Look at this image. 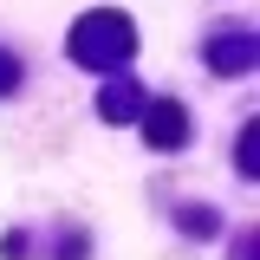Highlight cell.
I'll return each instance as SVG.
<instances>
[{
	"label": "cell",
	"instance_id": "cell-1",
	"mask_svg": "<svg viewBox=\"0 0 260 260\" xmlns=\"http://www.w3.org/2000/svg\"><path fill=\"white\" fill-rule=\"evenodd\" d=\"M65 52L78 65H91V72H111V65H124L130 52H137V32H130L124 13H85L78 26H72V39H65Z\"/></svg>",
	"mask_w": 260,
	"mask_h": 260
},
{
	"label": "cell",
	"instance_id": "cell-6",
	"mask_svg": "<svg viewBox=\"0 0 260 260\" xmlns=\"http://www.w3.org/2000/svg\"><path fill=\"white\" fill-rule=\"evenodd\" d=\"M182 228H189V234H215V215H208V208H182Z\"/></svg>",
	"mask_w": 260,
	"mask_h": 260
},
{
	"label": "cell",
	"instance_id": "cell-2",
	"mask_svg": "<svg viewBox=\"0 0 260 260\" xmlns=\"http://www.w3.org/2000/svg\"><path fill=\"white\" fill-rule=\"evenodd\" d=\"M137 117H143V143H150V150H182V143H189V111H182L176 98L143 104Z\"/></svg>",
	"mask_w": 260,
	"mask_h": 260
},
{
	"label": "cell",
	"instance_id": "cell-5",
	"mask_svg": "<svg viewBox=\"0 0 260 260\" xmlns=\"http://www.w3.org/2000/svg\"><path fill=\"white\" fill-rule=\"evenodd\" d=\"M234 162H241V176H260V124L241 130V150H234Z\"/></svg>",
	"mask_w": 260,
	"mask_h": 260
},
{
	"label": "cell",
	"instance_id": "cell-3",
	"mask_svg": "<svg viewBox=\"0 0 260 260\" xmlns=\"http://www.w3.org/2000/svg\"><path fill=\"white\" fill-rule=\"evenodd\" d=\"M208 65L228 72V78H241V72L254 65V32H221V39H208Z\"/></svg>",
	"mask_w": 260,
	"mask_h": 260
},
{
	"label": "cell",
	"instance_id": "cell-7",
	"mask_svg": "<svg viewBox=\"0 0 260 260\" xmlns=\"http://www.w3.org/2000/svg\"><path fill=\"white\" fill-rule=\"evenodd\" d=\"M13 85H20V59H13V52H0V91H13Z\"/></svg>",
	"mask_w": 260,
	"mask_h": 260
},
{
	"label": "cell",
	"instance_id": "cell-4",
	"mask_svg": "<svg viewBox=\"0 0 260 260\" xmlns=\"http://www.w3.org/2000/svg\"><path fill=\"white\" fill-rule=\"evenodd\" d=\"M98 111H104L111 124H124V117H137V111H143V91H137L130 78H111V85L98 91Z\"/></svg>",
	"mask_w": 260,
	"mask_h": 260
}]
</instances>
